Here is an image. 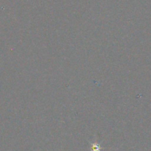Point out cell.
<instances>
[{"label": "cell", "instance_id": "cell-1", "mask_svg": "<svg viewBox=\"0 0 151 151\" xmlns=\"http://www.w3.org/2000/svg\"><path fill=\"white\" fill-rule=\"evenodd\" d=\"M102 147L97 142L92 143L91 144V151H101Z\"/></svg>", "mask_w": 151, "mask_h": 151}]
</instances>
